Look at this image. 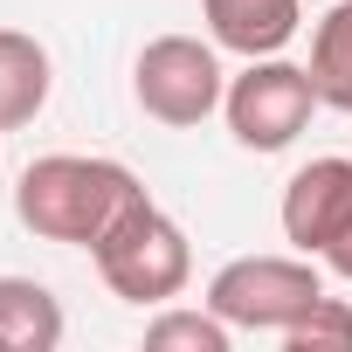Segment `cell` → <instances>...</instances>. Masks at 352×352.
I'll use <instances>...</instances> for the list:
<instances>
[{
	"label": "cell",
	"instance_id": "6da1fadb",
	"mask_svg": "<svg viewBox=\"0 0 352 352\" xmlns=\"http://www.w3.org/2000/svg\"><path fill=\"white\" fill-rule=\"evenodd\" d=\"M138 173L118 159H90V152H49L35 166H21L14 187V214L28 235L63 242V249H90L131 201H138Z\"/></svg>",
	"mask_w": 352,
	"mask_h": 352
},
{
	"label": "cell",
	"instance_id": "7a4b0ae2",
	"mask_svg": "<svg viewBox=\"0 0 352 352\" xmlns=\"http://www.w3.org/2000/svg\"><path fill=\"white\" fill-rule=\"evenodd\" d=\"M90 263H97V276L111 283V297L145 304V311L173 304V297L187 290V276H194L187 228L173 221L152 194H138V201H131V208L90 242Z\"/></svg>",
	"mask_w": 352,
	"mask_h": 352
},
{
	"label": "cell",
	"instance_id": "3957f363",
	"mask_svg": "<svg viewBox=\"0 0 352 352\" xmlns=\"http://www.w3.org/2000/svg\"><path fill=\"white\" fill-rule=\"evenodd\" d=\"M324 297L318 256H235L214 270L208 304L235 324V331H290L311 304Z\"/></svg>",
	"mask_w": 352,
	"mask_h": 352
},
{
	"label": "cell",
	"instance_id": "277c9868",
	"mask_svg": "<svg viewBox=\"0 0 352 352\" xmlns=\"http://www.w3.org/2000/svg\"><path fill=\"white\" fill-rule=\"evenodd\" d=\"M131 97H138L145 118H159L173 131L214 118L221 97H228L214 42H201V35H159V42H145L138 63H131Z\"/></svg>",
	"mask_w": 352,
	"mask_h": 352
},
{
	"label": "cell",
	"instance_id": "5b68a950",
	"mask_svg": "<svg viewBox=\"0 0 352 352\" xmlns=\"http://www.w3.org/2000/svg\"><path fill=\"white\" fill-rule=\"evenodd\" d=\"M311 111H318L311 63H283V56H249V69L221 97V118H228V131H235L242 152H283V145H297V131L311 124Z\"/></svg>",
	"mask_w": 352,
	"mask_h": 352
},
{
	"label": "cell",
	"instance_id": "8992f818",
	"mask_svg": "<svg viewBox=\"0 0 352 352\" xmlns=\"http://www.w3.org/2000/svg\"><path fill=\"white\" fill-rule=\"evenodd\" d=\"M352 228V159H311L283 187V242L297 256H324Z\"/></svg>",
	"mask_w": 352,
	"mask_h": 352
},
{
	"label": "cell",
	"instance_id": "52a82bcc",
	"mask_svg": "<svg viewBox=\"0 0 352 352\" xmlns=\"http://www.w3.org/2000/svg\"><path fill=\"white\" fill-rule=\"evenodd\" d=\"M201 21H208V42L214 49H235V56H276L290 35H297V0H201Z\"/></svg>",
	"mask_w": 352,
	"mask_h": 352
},
{
	"label": "cell",
	"instance_id": "ba28073f",
	"mask_svg": "<svg viewBox=\"0 0 352 352\" xmlns=\"http://www.w3.org/2000/svg\"><path fill=\"white\" fill-rule=\"evenodd\" d=\"M49 83H56V63L35 35L21 28H0V131H21L42 118L49 104Z\"/></svg>",
	"mask_w": 352,
	"mask_h": 352
},
{
	"label": "cell",
	"instance_id": "9c48e42d",
	"mask_svg": "<svg viewBox=\"0 0 352 352\" xmlns=\"http://www.w3.org/2000/svg\"><path fill=\"white\" fill-rule=\"evenodd\" d=\"M63 345V304L35 276H0V352H56Z\"/></svg>",
	"mask_w": 352,
	"mask_h": 352
},
{
	"label": "cell",
	"instance_id": "30bf717a",
	"mask_svg": "<svg viewBox=\"0 0 352 352\" xmlns=\"http://www.w3.org/2000/svg\"><path fill=\"white\" fill-rule=\"evenodd\" d=\"M311 83H318L324 111L352 118V0H338V8L311 28Z\"/></svg>",
	"mask_w": 352,
	"mask_h": 352
},
{
	"label": "cell",
	"instance_id": "8fae6325",
	"mask_svg": "<svg viewBox=\"0 0 352 352\" xmlns=\"http://www.w3.org/2000/svg\"><path fill=\"white\" fill-rule=\"evenodd\" d=\"M228 338H235V324L208 304V311H159L152 324H145V345L152 352H228Z\"/></svg>",
	"mask_w": 352,
	"mask_h": 352
},
{
	"label": "cell",
	"instance_id": "7c38bea8",
	"mask_svg": "<svg viewBox=\"0 0 352 352\" xmlns=\"http://www.w3.org/2000/svg\"><path fill=\"white\" fill-rule=\"evenodd\" d=\"M283 345H290V352H324V345L352 352V304H345V297H318V304L283 331Z\"/></svg>",
	"mask_w": 352,
	"mask_h": 352
},
{
	"label": "cell",
	"instance_id": "4fadbf2b",
	"mask_svg": "<svg viewBox=\"0 0 352 352\" xmlns=\"http://www.w3.org/2000/svg\"><path fill=\"white\" fill-rule=\"evenodd\" d=\"M318 263H324L331 276H345V283H352V228H345V235H338V242H331V249H324Z\"/></svg>",
	"mask_w": 352,
	"mask_h": 352
}]
</instances>
